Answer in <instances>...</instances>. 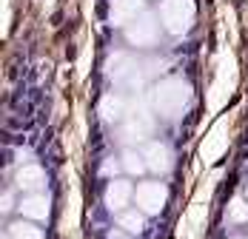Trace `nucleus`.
Returning <instances> with one entry per match:
<instances>
[{"label": "nucleus", "mask_w": 248, "mask_h": 239, "mask_svg": "<svg viewBox=\"0 0 248 239\" xmlns=\"http://www.w3.org/2000/svg\"><path fill=\"white\" fill-rule=\"evenodd\" d=\"M146 160H149V168L154 174H166L171 168V151H169V145H163V143H151L146 148Z\"/></svg>", "instance_id": "obj_9"}, {"label": "nucleus", "mask_w": 248, "mask_h": 239, "mask_svg": "<svg viewBox=\"0 0 248 239\" xmlns=\"http://www.w3.org/2000/svg\"><path fill=\"white\" fill-rule=\"evenodd\" d=\"M143 160H146V154H137V151L128 148V151L123 154V168L131 174V177H140V174L149 168V163H143Z\"/></svg>", "instance_id": "obj_13"}, {"label": "nucleus", "mask_w": 248, "mask_h": 239, "mask_svg": "<svg viewBox=\"0 0 248 239\" xmlns=\"http://www.w3.org/2000/svg\"><path fill=\"white\" fill-rule=\"evenodd\" d=\"M188 83H183V80H163L160 86H157V91H154V105H157V111L163 114V117H180L183 114V108H186V103H188Z\"/></svg>", "instance_id": "obj_1"}, {"label": "nucleus", "mask_w": 248, "mask_h": 239, "mask_svg": "<svg viewBox=\"0 0 248 239\" xmlns=\"http://www.w3.org/2000/svg\"><path fill=\"white\" fill-rule=\"evenodd\" d=\"M17 208H20V216L43 222V219H49L51 199H49V194H40V191H37V194H29V196H23Z\"/></svg>", "instance_id": "obj_7"}, {"label": "nucleus", "mask_w": 248, "mask_h": 239, "mask_svg": "<svg viewBox=\"0 0 248 239\" xmlns=\"http://www.w3.org/2000/svg\"><path fill=\"white\" fill-rule=\"evenodd\" d=\"M103 174H106V177H111V179H114V174H117V163H111V160H108V163H106V165H103Z\"/></svg>", "instance_id": "obj_16"}, {"label": "nucleus", "mask_w": 248, "mask_h": 239, "mask_svg": "<svg viewBox=\"0 0 248 239\" xmlns=\"http://www.w3.org/2000/svg\"><path fill=\"white\" fill-rule=\"evenodd\" d=\"M134 185L128 182V179H111L108 185H106V194H103V199H106V205H108V211H125V205L134 199Z\"/></svg>", "instance_id": "obj_5"}, {"label": "nucleus", "mask_w": 248, "mask_h": 239, "mask_svg": "<svg viewBox=\"0 0 248 239\" xmlns=\"http://www.w3.org/2000/svg\"><path fill=\"white\" fill-rule=\"evenodd\" d=\"M125 37H128V43H131V46H137V48L157 46V40H160V23H157V17L143 12L134 23H128Z\"/></svg>", "instance_id": "obj_4"}, {"label": "nucleus", "mask_w": 248, "mask_h": 239, "mask_svg": "<svg viewBox=\"0 0 248 239\" xmlns=\"http://www.w3.org/2000/svg\"><path fill=\"white\" fill-rule=\"evenodd\" d=\"M9 20H12V0H3V23L9 26Z\"/></svg>", "instance_id": "obj_15"}, {"label": "nucleus", "mask_w": 248, "mask_h": 239, "mask_svg": "<svg viewBox=\"0 0 248 239\" xmlns=\"http://www.w3.org/2000/svg\"><path fill=\"white\" fill-rule=\"evenodd\" d=\"M15 185H17L20 191L37 194L43 185H46V171H43L40 165L26 163V165H20L17 168V174H15Z\"/></svg>", "instance_id": "obj_8"}, {"label": "nucleus", "mask_w": 248, "mask_h": 239, "mask_svg": "<svg viewBox=\"0 0 248 239\" xmlns=\"http://www.w3.org/2000/svg\"><path fill=\"white\" fill-rule=\"evenodd\" d=\"M3 239H15V237H9V234H6V237H3Z\"/></svg>", "instance_id": "obj_18"}, {"label": "nucleus", "mask_w": 248, "mask_h": 239, "mask_svg": "<svg viewBox=\"0 0 248 239\" xmlns=\"http://www.w3.org/2000/svg\"><path fill=\"white\" fill-rule=\"evenodd\" d=\"M9 237H15V239H43V231L40 228H34L31 222H12L9 225V231H6Z\"/></svg>", "instance_id": "obj_11"}, {"label": "nucleus", "mask_w": 248, "mask_h": 239, "mask_svg": "<svg viewBox=\"0 0 248 239\" xmlns=\"http://www.w3.org/2000/svg\"><path fill=\"white\" fill-rule=\"evenodd\" d=\"M100 114H103V120H120L123 117V100L120 97H114V94H108V97H103V103H100Z\"/></svg>", "instance_id": "obj_12"}, {"label": "nucleus", "mask_w": 248, "mask_h": 239, "mask_svg": "<svg viewBox=\"0 0 248 239\" xmlns=\"http://www.w3.org/2000/svg\"><path fill=\"white\" fill-rule=\"evenodd\" d=\"M12 208V191H6V196H3V211H9Z\"/></svg>", "instance_id": "obj_17"}, {"label": "nucleus", "mask_w": 248, "mask_h": 239, "mask_svg": "<svg viewBox=\"0 0 248 239\" xmlns=\"http://www.w3.org/2000/svg\"><path fill=\"white\" fill-rule=\"evenodd\" d=\"M134 202L143 214L157 216L169 202V188L163 182H140L137 191H134Z\"/></svg>", "instance_id": "obj_3"}, {"label": "nucleus", "mask_w": 248, "mask_h": 239, "mask_svg": "<svg viewBox=\"0 0 248 239\" xmlns=\"http://www.w3.org/2000/svg\"><path fill=\"white\" fill-rule=\"evenodd\" d=\"M194 0H163L160 3V23L171 34H183L194 23Z\"/></svg>", "instance_id": "obj_2"}, {"label": "nucleus", "mask_w": 248, "mask_h": 239, "mask_svg": "<svg viewBox=\"0 0 248 239\" xmlns=\"http://www.w3.org/2000/svg\"><path fill=\"white\" fill-rule=\"evenodd\" d=\"M117 225H120V228H125L128 234H140V231L146 228V219H143V214H140V211H120V216H117Z\"/></svg>", "instance_id": "obj_10"}, {"label": "nucleus", "mask_w": 248, "mask_h": 239, "mask_svg": "<svg viewBox=\"0 0 248 239\" xmlns=\"http://www.w3.org/2000/svg\"><path fill=\"white\" fill-rule=\"evenodd\" d=\"M225 216H228V222H248V205L240 199V196H237V199L228 205Z\"/></svg>", "instance_id": "obj_14"}, {"label": "nucleus", "mask_w": 248, "mask_h": 239, "mask_svg": "<svg viewBox=\"0 0 248 239\" xmlns=\"http://www.w3.org/2000/svg\"><path fill=\"white\" fill-rule=\"evenodd\" d=\"M143 15V0H111L108 20L114 26H128Z\"/></svg>", "instance_id": "obj_6"}]
</instances>
